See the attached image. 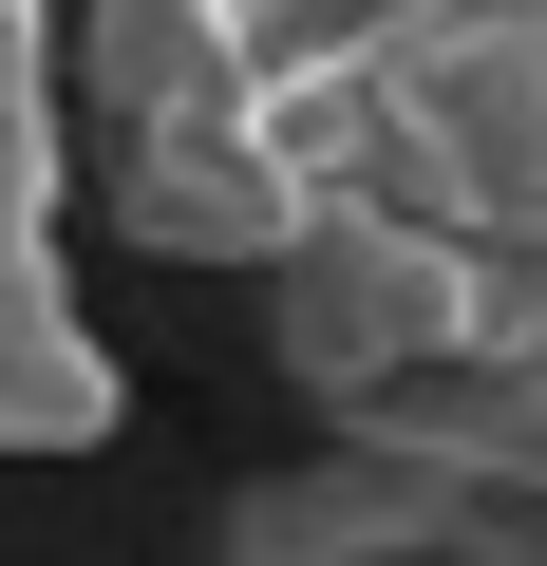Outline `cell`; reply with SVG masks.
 I'll return each instance as SVG.
<instances>
[{"mask_svg": "<svg viewBox=\"0 0 547 566\" xmlns=\"http://www.w3.org/2000/svg\"><path fill=\"white\" fill-rule=\"evenodd\" d=\"M359 189H397L472 264H547V0H453L378 76V170Z\"/></svg>", "mask_w": 547, "mask_h": 566, "instance_id": "6da1fadb", "label": "cell"}, {"mask_svg": "<svg viewBox=\"0 0 547 566\" xmlns=\"http://www.w3.org/2000/svg\"><path fill=\"white\" fill-rule=\"evenodd\" d=\"M491 322H509V283H491L453 227H415L397 189H340V208L284 245V359H303L322 397L472 378V359H491Z\"/></svg>", "mask_w": 547, "mask_h": 566, "instance_id": "7a4b0ae2", "label": "cell"}, {"mask_svg": "<svg viewBox=\"0 0 547 566\" xmlns=\"http://www.w3.org/2000/svg\"><path fill=\"white\" fill-rule=\"evenodd\" d=\"M114 434V340L57 303L39 245H0V453H95Z\"/></svg>", "mask_w": 547, "mask_h": 566, "instance_id": "3957f363", "label": "cell"}]
</instances>
